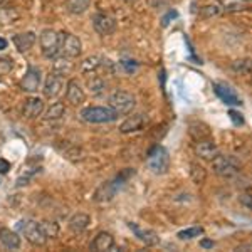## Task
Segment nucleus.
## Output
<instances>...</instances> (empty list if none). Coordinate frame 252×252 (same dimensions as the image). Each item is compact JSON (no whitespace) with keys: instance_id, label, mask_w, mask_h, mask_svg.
Masks as SVG:
<instances>
[{"instance_id":"4be33fe9","label":"nucleus","mask_w":252,"mask_h":252,"mask_svg":"<svg viewBox=\"0 0 252 252\" xmlns=\"http://www.w3.org/2000/svg\"><path fill=\"white\" fill-rule=\"evenodd\" d=\"M93 0H66L64 9L71 15H83L89 9Z\"/></svg>"},{"instance_id":"f704fd0d","label":"nucleus","mask_w":252,"mask_h":252,"mask_svg":"<svg viewBox=\"0 0 252 252\" xmlns=\"http://www.w3.org/2000/svg\"><path fill=\"white\" fill-rule=\"evenodd\" d=\"M177 17H178V12H177V10H168V12H166V14L163 15V17H161V26L166 27L170 22H172L173 19H177Z\"/></svg>"},{"instance_id":"a19ab883","label":"nucleus","mask_w":252,"mask_h":252,"mask_svg":"<svg viewBox=\"0 0 252 252\" xmlns=\"http://www.w3.org/2000/svg\"><path fill=\"white\" fill-rule=\"evenodd\" d=\"M251 249H252V246H251V244H246V246H239L235 251H251Z\"/></svg>"},{"instance_id":"423d86ee","label":"nucleus","mask_w":252,"mask_h":252,"mask_svg":"<svg viewBox=\"0 0 252 252\" xmlns=\"http://www.w3.org/2000/svg\"><path fill=\"white\" fill-rule=\"evenodd\" d=\"M136 99L131 93L128 91H115L109 96V108L116 113L118 116H126L135 109Z\"/></svg>"},{"instance_id":"dca6fc26","label":"nucleus","mask_w":252,"mask_h":252,"mask_svg":"<svg viewBox=\"0 0 252 252\" xmlns=\"http://www.w3.org/2000/svg\"><path fill=\"white\" fill-rule=\"evenodd\" d=\"M195 152L200 158L204 160H212L219 155V148L210 138H204V140H198L197 146H195Z\"/></svg>"},{"instance_id":"412c9836","label":"nucleus","mask_w":252,"mask_h":252,"mask_svg":"<svg viewBox=\"0 0 252 252\" xmlns=\"http://www.w3.org/2000/svg\"><path fill=\"white\" fill-rule=\"evenodd\" d=\"M89 223H91V217L88 214H76L69 219V229L74 234H81L88 229Z\"/></svg>"},{"instance_id":"79ce46f5","label":"nucleus","mask_w":252,"mask_h":252,"mask_svg":"<svg viewBox=\"0 0 252 252\" xmlns=\"http://www.w3.org/2000/svg\"><path fill=\"white\" fill-rule=\"evenodd\" d=\"M123 2H126V3H135L136 0H123Z\"/></svg>"},{"instance_id":"7ed1b4c3","label":"nucleus","mask_w":252,"mask_h":252,"mask_svg":"<svg viewBox=\"0 0 252 252\" xmlns=\"http://www.w3.org/2000/svg\"><path fill=\"white\" fill-rule=\"evenodd\" d=\"M146 165L155 175H165L170 168V153L165 146L157 145L146 157Z\"/></svg>"},{"instance_id":"1a4fd4ad","label":"nucleus","mask_w":252,"mask_h":252,"mask_svg":"<svg viewBox=\"0 0 252 252\" xmlns=\"http://www.w3.org/2000/svg\"><path fill=\"white\" fill-rule=\"evenodd\" d=\"M93 27L99 35H111L116 31V19L104 12H97L93 15Z\"/></svg>"},{"instance_id":"f3484780","label":"nucleus","mask_w":252,"mask_h":252,"mask_svg":"<svg viewBox=\"0 0 252 252\" xmlns=\"http://www.w3.org/2000/svg\"><path fill=\"white\" fill-rule=\"evenodd\" d=\"M113 247H115V237L109 232H99L93 239L89 249L94 252H103V251H111Z\"/></svg>"},{"instance_id":"ddd939ff","label":"nucleus","mask_w":252,"mask_h":252,"mask_svg":"<svg viewBox=\"0 0 252 252\" xmlns=\"http://www.w3.org/2000/svg\"><path fill=\"white\" fill-rule=\"evenodd\" d=\"M40 81H42V78H40V69L35 66H29L22 81H20V88L26 93H35L40 86Z\"/></svg>"},{"instance_id":"b1692460","label":"nucleus","mask_w":252,"mask_h":252,"mask_svg":"<svg viewBox=\"0 0 252 252\" xmlns=\"http://www.w3.org/2000/svg\"><path fill=\"white\" fill-rule=\"evenodd\" d=\"M64 115H66V108H64V103H54L51 108L47 109L46 113V120L47 121H56L61 120Z\"/></svg>"},{"instance_id":"0eeeda50","label":"nucleus","mask_w":252,"mask_h":252,"mask_svg":"<svg viewBox=\"0 0 252 252\" xmlns=\"http://www.w3.org/2000/svg\"><path fill=\"white\" fill-rule=\"evenodd\" d=\"M40 52L46 59H56L59 56V34L52 29H44L39 35Z\"/></svg>"},{"instance_id":"c756f323","label":"nucleus","mask_w":252,"mask_h":252,"mask_svg":"<svg viewBox=\"0 0 252 252\" xmlns=\"http://www.w3.org/2000/svg\"><path fill=\"white\" fill-rule=\"evenodd\" d=\"M190 168H192V178H193V182H197V184H202V182L205 180V177H207L204 166L197 165V163H192V165H190Z\"/></svg>"},{"instance_id":"e433bc0d","label":"nucleus","mask_w":252,"mask_h":252,"mask_svg":"<svg viewBox=\"0 0 252 252\" xmlns=\"http://www.w3.org/2000/svg\"><path fill=\"white\" fill-rule=\"evenodd\" d=\"M12 168L10 161H7L5 158H0V175H5L9 173V170Z\"/></svg>"},{"instance_id":"f257e3e1","label":"nucleus","mask_w":252,"mask_h":252,"mask_svg":"<svg viewBox=\"0 0 252 252\" xmlns=\"http://www.w3.org/2000/svg\"><path fill=\"white\" fill-rule=\"evenodd\" d=\"M133 175H135V170L125 168L123 172L118 173L113 180H108L97 187L94 195H93V200L97 202V204H108V202H111L113 198H115V195L123 189L126 185V182H128Z\"/></svg>"},{"instance_id":"aec40b11","label":"nucleus","mask_w":252,"mask_h":252,"mask_svg":"<svg viewBox=\"0 0 252 252\" xmlns=\"http://www.w3.org/2000/svg\"><path fill=\"white\" fill-rule=\"evenodd\" d=\"M12 40H14L15 47H17L20 52H27V51H31V49L34 47L37 37H35L34 32L29 31V32H22V34L14 35V39H12Z\"/></svg>"},{"instance_id":"a878e982","label":"nucleus","mask_w":252,"mask_h":252,"mask_svg":"<svg viewBox=\"0 0 252 252\" xmlns=\"http://www.w3.org/2000/svg\"><path fill=\"white\" fill-rule=\"evenodd\" d=\"M202 234H204V229H202V227H190V229L180 230V232L177 234V237L180 239V241H190V239H195Z\"/></svg>"},{"instance_id":"72a5a7b5","label":"nucleus","mask_w":252,"mask_h":252,"mask_svg":"<svg viewBox=\"0 0 252 252\" xmlns=\"http://www.w3.org/2000/svg\"><path fill=\"white\" fill-rule=\"evenodd\" d=\"M217 14H220V9H219L217 5H207L200 10L202 17H214V15H217Z\"/></svg>"},{"instance_id":"39448f33","label":"nucleus","mask_w":252,"mask_h":252,"mask_svg":"<svg viewBox=\"0 0 252 252\" xmlns=\"http://www.w3.org/2000/svg\"><path fill=\"white\" fill-rule=\"evenodd\" d=\"M17 230L26 237V241L31 244V246H44L47 242V237L44 235L42 229H40L39 222L31 220V219H24L17 223Z\"/></svg>"},{"instance_id":"4468645a","label":"nucleus","mask_w":252,"mask_h":252,"mask_svg":"<svg viewBox=\"0 0 252 252\" xmlns=\"http://www.w3.org/2000/svg\"><path fill=\"white\" fill-rule=\"evenodd\" d=\"M146 125H148V116L143 115V113H138V115L126 118L120 126V131L123 133V135H128V133L140 131V129H143Z\"/></svg>"},{"instance_id":"20e7f679","label":"nucleus","mask_w":252,"mask_h":252,"mask_svg":"<svg viewBox=\"0 0 252 252\" xmlns=\"http://www.w3.org/2000/svg\"><path fill=\"white\" fill-rule=\"evenodd\" d=\"M81 118L86 123L106 125V123H113L118 118V115L109 106H88L81 109Z\"/></svg>"},{"instance_id":"bb28decb","label":"nucleus","mask_w":252,"mask_h":252,"mask_svg":"<svg viewBox=\"0 0 252 252\" xmlns=\"http://www.w3.org/2000/svg\"><path fill=\"white\" fill-rule=\"evenodd\" d=\"M19 19V12L14 9H0V26L5 24H14Z\"/></svg>"},{"instance_id":"58836bf2","label":"nucleus","mask_w":252,"mask_h":252,"mask_svg":"<svg viewBox=\"0 0 252 252\" xmlns=\"http://www.w3.org/2000/svg\"><path fill=\"white\" fill-rule=\"evenodd\" d=\"M200 246L204 247V249H212V247H214V241H209V239H204V241L200 242Z\"/></svg>"},{"instance_id":"6e6552de","label":"nucleus","mask_w":252,"mask_h":252,"mask_svg":"<svg viewBox=\"0 0 252 252\" xmlns=\"http://www.w3.org/2000/svg\"><path fill=\"white\" fill-rule=\"evenodd\" d=\"M81 52H83V44L76 35H72L71 32H59V54L69 59H76L81 56Z\"/></svg>"},{"instance_id":"2f4dec72","label":"nucleus","mask_w":252,"mask_h":252,"mask_svg":"<svg viewBox=\"0 0 252 252\" xmlns=\"http://www.w3.org/2000/svg\"><path fill=\"white\" fill-rule=\"evenodd\" d=\"M249 66H251L249 59H241V61H235L232 64V69L237 72H249Z\"/></svg>"},{"instance_id":"7c9ffc66","label":"nucleus","mask_w":252,"mask_h":252,"mask_svg":"<svg viewBox=\"0 0 252 252\" xmlns=\"http://www.w3.org/2000/svg\"><path fill=\"white\" fill-rule=\"evenodd\" d=\"M99 61H101V59L97 58V56H93V58H88V59L83 63V71H84V72L96 71V69L101 66V63H99Z\"/></svg>"},{"instance_id":"cd10ccee","label":"nucleus","mask_w":252,"mask_h":252,"mask_svg":"<svg viewBox=\"0 0 252 252\" xmlns=\"http://www.w3.org/2000/svg\"><path fill=\"white\" fill-rule=\"evenodd\" d=\"M12 69H14V59L9 58V56H2L0 58V78L10 74Z\"/></svg>"},{"instance_id":"9d476101","label":"nucleus","mask_w":252,"mask_h":252,"mask_svg":"<svg viewBox=\"0 0 252 252\" xmlns=\"http://www.w3.org/2000/svg\"><path fill=\"white\" fill-rule=\"evenodd\" d=\"M63 88H64V76L52 71V72H49V76L46 78L42 93L49 99H54V97H58L61 93H63Z\"/></svg>"},{"instance_id":"5701e85b","label":"nucleus","mask_w":252,"mask_h":252,"mask_svg":"<svg viewBox=\"0 0 252 252\" xmlns=\"http://www.w3.org/2000/svg\"><path fill=\"white\" fill-rule=\"evenodd\" d=\"M72 71V63L69 58H64V56H61V58H56V63H54V72H58L61 76H67L69 72Z\"/></svg>"},{"instance_id":"c03bdc74","label":"nucleus","mask_w":252,"mask_h":252,"mask_svg":"<svg viewBox=\"0 0 252 252\" xmlns=\"http://www.w3.org/2000/svg\"><path fill=\"white\" fill-rule=\"evenodd\" d=\"M2 2H3V0H0V3H2Z\"/></svg>"},{"instance_id":"37998d69","label":"nucleus","mask_w":252,"mask_h":252,"mask_svg":"<svg viewBox=\"0 0 252 252\" xmlns=\"http://www.w3.org/2000/svg\"><path fill=\"white\" fill-rule=\"evenodd\" d=\"M244 2H249V0H244Z\"/></svg>"},{"instance_id":"ea45409f","label":"nucleus","mask_w":252,"mask_h":252,"mask_svg":"<svg viewBox=\"0 0 252 252\" xmlns=\"http://www.w3.org/2000/svg\"><path fill=\"white\" fill-rule=\"evenodd\" d=\"M7 44H9V42H7L5 39L0 37V51H5V49H7Z\"/></svg>"},{"instance_id":"c85d7f7f","label":"nucleus","mask_w":252,"mask_h":252,"mask_svg":"<svg viewBox=\"0 0 252 252\" xmlns=\"http://www.w3.org/2000/svg\"><path fill=\"white\" fill-rule=\"evenodd\" d=\"M88 86L91 88L93 94H101L104 91V81L99 78V76H93L91 79L88 81Z\"/></svg>"},{"instance_id":"393cba45","label":"nucleus","mask_w":252,"mask_h":252,"mask_svg":"<svg viewBox=\"0 0 252 252\" xmlns=\"http://www.w3.org/2000/svg\"><path fill=\"white\" fill-rule=\"evenodd\" d=\"M40 229H42L44 235L47 239H52V237H58L59 234V225L56 222H49V220H44V222H39Z\"/></svg>"},{"instance_id":"c9c22d12","label":"nucleus","mask_w":252,"mask_h":252,"mask_svg":"<svg viewBox=\"0 0 252 252\" xmlns=\"http://www.w3.org/2000/svg\"><path fill=\"white\" fill-rule=\"evenodd\" d=\"M121 66L125 67L126 72H135V69L138 67V64L135 61H121Z\"/></svg>"},{"instance_id":"2eb2a0df","label":"nucleus","mask_w":252,"mask_h":252,"mask_svg":"<svg viewBox=\"0 0 252 252\" xmlns=\"http://www.w3.org/2000/svg\"><path fill=\"white\" fill-rule=\"evenodd\" d=\"M66 99H67V103L72 104V106H79V104L84 103L86 94H84V91L81 89L78 81H74V79L67 81V84H66Z\"/></svg>"},{"instance_id":"4c0bfd02","label":"nucleus","mask_w":252,"mask_h":252,"mask_svg":"<svg viewBox=\"0 0 252 252\" xmlns=\"http://www.w3.org/2000/svg\"><path fill=\"white\" fill-rule=\"evenodd\" d=\"M241 202H242L244 205L247 207V209H251V207H252V204H251V195H249V192L242 195V197H241Z\"/></svg>"},{"instance_id":"a211bd4d","label":"nucleus","mask_w":252,"mask_h":252,"mask_svg":"<svg viewBox=\"0 0 252 252\" xmlns=\"http://www.w3.org/2000/svg\"><path fill=\"white\" fill-rule=\"evenodd\" d=\"M42 111H44V101L37 96H32L29 99H26V103H24L22 113H24V116L29 118V120H34V118L40 116Z\"/></svg>"},{"instance_id":"f03ea898","label":"nucleus","mask_w":252,"mask_h":252,"mask_svg":"<svg viewBox=\"0 0 252 252\" xmlns=\"http://www.w3.org/2000/svg\"><path fill=\"white\" fill-rule=\"evenodd\" d=\"M212 170L217 177H220L222 180H232L241 173V161L232 155H217L212 158Z\"/></svg>"},{"instance_id":"9b49d317","label":"nucleus","mask_w":252,"mask_h":252,"mask_svg":"<svg viewBox=\"0 0 252 252\" xmlns=\"http://www.w3.org/2000/svg\"><path fill=\"white\" fill-rule=\"evenodd\" d=\"M214 91L215 94L220 97L222 103H225L227 106H241L242 101L241 97L237 96V93L234 91L229 84L225 83H214Z\"/></svg>"},{"instance_id":"f8f14e48","label":"nucleus","mask_w":252,"mask_h":252,"mask_svg":"<svg viewBox=\"0 0 252 252\" xmlns=\"http://www.w3.org/2000/svg\"><path fill=\"white\" fill-rule=\"evenodd\" d=\"M128 227H129V230L135 234V237L138 239V241L143 242L145 246L153 247V246H157V244H160V235H158L155 230L141 229V227L135 222H128Z\"/></svg>"},{"instance_id":"6ab92c4d","label":"nucleus","mask_w":252,"mask_h":252,"mask_svg":"<svg viewBox=\"0 0 252 252\" xmlns=\"http://www.w3.org/2000/svg\"><path fill=\"white\" fill-rule=\"evenodd\" d=\"M0 244H2L5 249H10V251H15L20 247V235L15 232V230H10L7 227H2L0 229Z\"/></svg>"},{"instance_id":"473e14b6","label":"nucleus","mask_w":252,"mask_h":252,"mask_svg":"<svg viewBox=\"0 0 252 252\" xmlns=\"http://www.w3.org/2000/svg\"><path fill=\"white\" fill-rule=\"evenodd\" d=\"M229 116H230V120H232V123L235 126H242L244 123H246V120H244V115L241 111H235V109H230L229 111Z\"/></svg>"}]
</instances>
